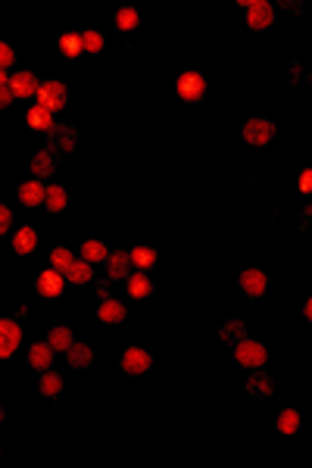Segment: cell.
<instances>
[{
	"mask_svg": "<svg viewBox=\"0 0 312 468\" xmlns=\"http://www.w3.org/2000/svg\"><path fill=\"white\" fill-rule=\"evenodd\" d=\"M125 315H128L125 303H122V300H113V297H106L104 303H100V309H97V319L104 322V325H122Z\"/></svg>",
	"mask_w": 312,
	"mask_h": 468,
	"instance_id": "2e32d148",
	"label": "cell"
},
{
	"mask_svg": "<svg viewBox=\"0 0 312 468\" xmlns=\"http://www.w3.org/2000/svg\"><path fill=\"white\" fill-rule=\"evenodd\" d=\"M66 362H69V369L72 372H88L91 365H94V350L88 347V343H75L72 341V347L66 350Z\"/></svg>",
	"mask_w": 312,
	"mask_h": 468,
	"instance_id": "9a60e30c",
	"label": "cell"
},
{
	"mask_svg": "<svg viewBox=\"0 0 312 468\" xmlns=\"http://www.w3.org/2000/svg\"><path fill=\"white\" fill-rule=\"evenodd\" d=\"M266 359H268V350L259 341H250V337H247V341H241L235 347V362L241 365V369H263Z\"/></svg>",
	"mask_w": 312,
	"mask_h": 468,
	"instance_id": "5b68a950",
	"label": "cell"
},
{
	"mask_svg": "<svg viewBox=\"0 0 312 468\" xmlns=\"http://www.w3.org/2000/svg\"><path fill=\"white\" fill-rule=\"evenodd\" d=\"M60 53H66V56L82 53V32H78V34H63V38H60Z\"/></svg>",
	"mask_w": 312,
	"mask_h": 468,
	"instance_id": "d6a6232c",
	"label": "cell"
},
{
	"mask_svg": "<svg viewBox=\"0 0 312 468\" xmlns=\"http://www.w3.org/2000/svg\"><path fill=\"white\" fill-rule=\"evenodd\" d=\"M16 194H19V200H23L25 206H44V194H47V184H41L38 178H32V182H23L16 187Z\"/></svg>",
	"mask_w": 312,
	"mask_h": 468,
	"instance_id": "d6986e66",
	"label": "cell"
},
{
	"mask_svg": "<svg viewBox=\"0 0 312 468\" xmlns=\"http://www.w3.org/2000/svg\"><path fill=\"white\" fill-rule=\"evenodd\" d=\"M94 293H97V297H110V281H97V284H94Z\"/></svg>",
	"mask_w": 312,
	"mask_h": 468,
	"instance_id": "74e56055",
	"label": "cell"
},
{
	"mask_svg": "<svg viewBox=\"0 0 312 468\" xmlns=\"http://www.w3.org/2000/svg\"><path fill=\"white\" fill-rule=\"evenodd\" d=\"M23 343V325L19 319H0V359H10Z\"/></svg>",
	"mask_w": 312,
	"mask_h": 468,
	"instance_id": "52a82bcc",
	"label": "cell"
},
{
	"mask_svg": "<svg viewBox=\"0 0 312 468\" xmlns=\"http://www.w3.org/2000/svg\"><path fill=\"white\" fill-rule=\"evenodd\" d=\"M247 334H250V328L244 319H225V325L219 328V341L228 347H237L241 341H247Z\"/></svg>",
	"mask_w": 312,
	"mask_h": 468,
	"instance_id": "e0dca14e",
	"label": "cell"
},
{
	"mask_svg": "<svg viewBox=\"0 0 312 468\" xmlns=\"http://www.w3.org/2000/svg\"><path fill=\"white\" fill-rule=\"evenodd\" d=\"M13 225V210L6 203H0V234H6Z\"/></svg>",
	"mask_w": 312,
	"mask_h": 468,
	"instance_id": "d590c367",
	"label": "cell"
},
{
	"mask_svg": "<svg viewBox=\"0 0 312 468\" xmlns=\"http://www.w3.org/2000/svg\"><path fill=\"white\" fill-rule=\"evenodd\" d=\"M278 391V378H275L272 372H253L250 374V381H247V393L250 397H256V400H266V397H272V393Z\"/></svg>",
	"mask_w": 312,
	"mask_h": 468,
	"instance_id": "4fadbf2b",
	"label": "cell"
},
{
	"mask_svg": "<svg viewBox=\"0 0 312 468\" xmlns=\"http://www.w3.org/2000/svg\"><path fill=\"white\" fill-rule=\"evenodd\" d=\"M38 106L41 110H47L50 116H56V113H63L66 110V103H69V88L63 82H44L38 88Z\"/></svg>",
	"mask_w": 312,
	"mask_h": 468,
	"instance_id": "3957f363",
	"label": "cell"
},
{
	"mask_svg": "<svg viewBox=\"0 0 312 468\" xmlns=\"http://www.w3.org/2000/svg\"><path fill=\"white\" fill-rule=\"evenodd\" d=\"M275 428H278V434H285V437H297L300 428H303L300 409H281L278 419H275Z\"/></svg>",
	"mask_w": 312,
	"mask_h": 468,
	"instance_id": "7402d4cb",
	"label": "cell"
},
{
	"mask_svg": "<svg viewBox=\"0 0 312 468\" xmlns=\"http://www.w3.org/2000/svg\"><path fill=\"white\" fill-rule=\"evenodd\" d=\"M78 144H82V138H78L75 128H72V125H63V122H56V125L50 128L44 147H47V150H54L56 156H63V153H75Z\"/></svg>",
	"mask_w": 312,
	"mask_h": 468,
	"instance_id": "277c9868",
	"label": "cell"
},
{
	"mask_svg": "<svg viewBox=\"0 0 312 468\" xmlns=\"http://www.w3.org/2000/svg\"><path fill=\"white\" fill-rule=\"evenodd\" d=\"M4 415H6V412H4V406H0V422H4Z\"/></svg>",
	"mask_w": 312,
	"mask_h": 468,
	"instance_id": "ee69618b",
	"label": "cell"
},
{
	"mask_svg": "<svg viewBox=\"0 0 312 468\" xmlns=\"http://www.w3.org/2000/svg\"><path fill=\"white\" fill-rule=\"evenodd\" d=\"M268 291V275L263 269H244L241 272V293L247 300H259Z\"/></svg>",
	"mask_w": 312,
	"mask_h": 468,
	"instance_id": "9c48e42d",
	"label": "cell"
},
{
	"mask_svg": "<svg viewBox=\"0 0 312 468\" xmlns=\"http://www.w3.org/2000/svg\"><path fill=\"white\" fill-rule=\"evenodd\" d=\"M125 291L132 300H150L154 297V281L144 275V272H132V275L125 278Z\"/></svg>",
	"mask_w": 312,
	"mask_h": 468,
	"instance_id": "ac0fdd59",
	"label": "cell"
},
{
	"mask_svg": "<svg viewBox=\"0 0 312 468\" xmlns=\"http://www.w3.org/2000/svg\"><path fill=\"white\" fill-rule=\"evenodd\" d=\"M104 265H106V275H110V281H125L135 272L132 253H128L125 247H122V250H110V256H106Z\"/></svg>",
	"mask_w": 312,
	"mask_h": 468,
	"instance_id": "8fae6325",
	"label": "cell"
},
{
	"mask_svg": "<svg viewBox=\"0 0 312 468\" xmlns=\"http://www.w3.org/2000/svg\"><path fill=\"white\" fill-rule=\"evenodd\" d=\"M137 25H141V13H137L135 6H122V10L116 13V28H119V32H135Z\"/></svg>",
	"mask_w": 312,
	"mask_h": 468,
	"instance_id": "4dcf8cb0",
	"label": "cell"
},
{
	"mask_svg": "<svg viewBox=\"0 0 312 468\" xmlns=\"http://www.w3.org/2000/svg\"><path fill=\"white\" fill-rule=\"evenodd\" d=\"M63 384H66V381H63L60 372L44 369V372H41V378H38V393L44 400H54V397H60V393H63Z\"/></svg>",
	"mask_w": 312,
	"mask_h": 468,
	"instance_id": "ffe728a7",
	"label": "cell"
},
{
	"mask_svg": "<svg viewBox=\"0 0 312 468\" xmlns=\"http://www.w3.org/2000/svg\"><path fill=\"white\" fill-rule=\"evenodd\" d=\"M41 88V82H38V75L35 72H25V69H19V72H13L10 75V91H13V100H28V97H35Z\"/></svg>",
	"mask_w": 312,
	"mask_h": 468,
	"instance_id": "30bf717a",
	"label": "cell"
},
{
	"mask_svg": "<svg viewBox=\"0 0 312 468\" xmlns=\"http://www.w3.org/2000/svg\"><path fill=\"white\" fill-rule=\"evenodd\" d=\"M106 256H110V247H106L104 241H85L82 244V259L88 265H100V263H106Z\"/></svg>",
	"mask_w": 312,
	"mask_h": 468,
	"instance_id": "484cf974",
	"label": "cell"
},
{
	"mask_svg": "<svg viewBox=\"0 0 312 468\" xmlns=\"http://www.w3.org/2000/svg\"><path fill=\"white\" fill-rule=\"evenodd\" d=\"M309 219H312V206H303V222H300V232L309 228Z\"/></svg>",
	"mask_w": 312,
	"mask_h": 468,
	"instance_id": "ab89813d",
	"label": "cell"
},
{
	"mask_svg": "<svg viewBox=\"0 0 312 468\" xmlns=\"http://www.w3.org/2000/svg\"><path fill=\"white\" fill-rule=\"evenodd\" d=\"M132 253V265H135V272H147V269H154L156 265V250L154 247H135V250H128Z\"/></svg>",
	"mask_w": 312,
	"mask_h": 468,
	"instance_id": "83f0119b",
	"label": "cell"
},
{
	"mask_svg": "<svg viewBox=\"0 0 312 468\" xmlns=\"http://www.w3.org/2000/svg\"><path fill=\"white\" fill-rule=\"evenodd\" d=\"M119 365H122V372H125V374H132V378H137V374L150 372L154 359H150V353L144 350V347H128L125 353H122Z\"/></svg>",
	"mask_w": 312,
	"mask_h": 468,
	"instance_id": "ba28073f",
	"label": "cell"
},
{
	"mask_svg": "<svg viewBox=\"0 0 312 468\" xmlns=\"http://www.w3.org/2000/svg\"><path fill=\"white\" fill-rule=\"evenodd\" d=\"M69 263H72V253H69L66 247H54V250H50V269L63 272Z\"/></svg>",
	"mask_w": 312,
	"mask_h": 468,
	"instance_id": "836d02e7",
	"label": "cell"
},
{
	"mask_svg": "<svg viewBox=\"0 0 312 468\" xmlns=\"http://www.w3.org/2000/svg\"><path fill=\"white\" fill-rule=\"evenodd\" d=\"M10 244H13V250H16L19 256H28V253L38 250V232H35L32 225H23L16 234L10 237Z\"/></svg>",
	"mask_w": 312,
	"mask_h": 468,
	"instance_id": "44dd1931",
	"label": "cell"
},
{
	"mask_svg": "<svg viewBox=\"0 0 312 468\" xmlns=\"http://www.w3.org/2000/svg\"><path fill=\"white\" fill-rule=\"evenodd\" d=\"M285 78H287L290 88H309V84H312V72L306 66H300V60L290 63L287 72H285Z\"/></svg>",
	"mask_w": 312,
	"mask_h": 468,
	"instance_id": "4316f807",
	"label": "cell"
},
{
	"mask_svg": "<svg viewBox=\"0 0 312 468\" xmlns=\"http://www.w3.org/2000/svg\"><path fill=\"white\" fill-rule=\"evenodd\" d=\"M35 291H38V297H60L63 291H66V278H63V272H56V269H47V272H41L38 281H35Z\"/></svg>",
	"mask_w": 312,
	"mask_h": 468,
	"instance_id": "7c38bea8",
	"label": "cell"
},
{
	"mask_svg": "<svg viewBox=\"0 0 312 468\" xmlns=\"http://www.w3.org/2000/svg\"><path fill=\"white\" fill-rule=\"evenodd\" d=\"M303 319L312 322V300H306V303H303Z\"/></svg>",
	"mask_w": 312,
	"mask_h": 468,
	"instance_id": "60d3db41",
	"label": "cell"
},
{
	"mask_svg": "<svg viewBox=\"0 0 312 468\" xmlns=\"http://www.w3.org/2000/svg\"><path fill=\"white\" fill-rule=\"evenodd\" d=\"M63 278L72 281V284H91V278H94V265H88L82 256H72V263L63 269Z\"/></svg>",
	"mask_w": 312,
	"mask_h": 468,
	"instance_id": "603a6c76",
	"label": "cell"
},
{
	"mask_svg": "<svg viewBox=\"0 0 312 468\" xmlns=\"http://www.w3.org/2000/svg\"><path fill=\"white\" fill-rule=\"evenodd\" d=\"M0 456H4V450H0Z\"/></svg>",
	"mask_w": 312,
	"mask_h": 468,
	"instance_id": "f6af8a7d",
	"label": "cell"
},
{
	"mask_svg": "<svg viewBox=\"0 0 312 468\" xmlns=\"http://www.w3.org/2000/svg\"><path fill=\"white\" fill-rule=\"evenodd\" d=\"M247 13V25L253 32H266V28L275 25V6L266 4V0H250V4H241Z\"/></svg>",
	"mask_w": 312,
	"mask_h": 468,
	"instance_id": "8992f818",
	"label": "cell"
},
{
	"mask_svg": "<svg viewBox=\"0 0 312 468\" xmlns=\"http://www.w3.org/2000/svg\"><path fill=\"white\" fill-rule=\"evenodd\" d=\"M106 47V38L100 32H82V53L85 56H97Z\"/></svg>",
	"mask_w": 312,
	"mask_h": 468,
	"instance_id": "1f68e13d",
	"label": "cell"
},
{
	"mask_svg": "<svg viewBox=\"0 0 312 468\" xmlns=\"http://www.w3.org/2000/svg\"><path fill=\"white\" fill-rule=\"evenodd\" d=\"M47 343L54 347V353H66L72 347V331L66 325H56V328H50V334H47Z\"/></svg>",
	"mask_w": 312,
	"mask_h": 468,
	"instance_id": "f546056e",
	"label": "cell"
},
{
	"mask_svg": "<svg viewBox=\"0 0 312 468\" xmlns=\"http://www.w3.org/2000/svg\"><path fill=\"white\" fill-rule=\"evenodd\" d=\"M175 94L185 106H197L209 94V82L200 75V72H185V75L175 78Z\"/></svg>",
	"mask_w": 312,
	"mask_h": 468,
	"instance_id": "6da1fadb",
	"label": "cell"
},
{
	"mask_svg": "<svg viewBox=\"0 0 312 468\" xmlns=\"http://www.w3.org/2000/svg\"><path fill=\"white\" fill-rule=\"evenodd\" d=\"M56 125V119L50 116L47 110H41V106H35V110H28V128H35V132L41 134H50V128Z\"/></svg>",
	"mask_w": 312,
	"mask_h": 468,
	"instance_id": "f1b7e54d",
	"label": "cell"
},
{
	"mask_svg": "<svg viewBox=\"0 0 312 468\" xmlns=\"http://www.w3.org/2000/svg\"><path fill=\"white\" fill-rule=\"evenodd\" d=\"M28 169H32V175L38 178V182H41V178H50L56 172V153H54V150H47V147H41L38 153L32 156Z\"/></svg>",
	"mask_w": 312,
	"mask_h": 468,
	"instance_id": "5bb4252c",
	"label": "cell"
},
{
	"mask_svg": "<svg viewBox=\"0 0 312 468\" xmlns=\"http://www.w3.org/2000/svg\"><path fill=\"white\" fill-rule=\"evenodd\" d=\"M309 187H312V172L306 169V172H303V175H300V191H303V194H306V191H309Z\"/></svg>",
	"mask_w": 312,
	"mask_h": 468,
	"instance_id": "f35d334b",
	"label": "cell"
},
{
	"mask_svg": "<svg viewBox=\"0 0 312 468\" xmlns=\"http://www.w3.org/2000/svg\"><path fill=\"white\" fill-rule=\"evenodd\" d=\"M290 13H303V4H285Z\"/></svg>",
	"mask_w": 312,
	"mask_h": 468,
	"instance_id": "b9f144b4",
	"label": "cell"
},
{
	"mask_svg": "<svg viewBox=\"0 0 312 468\" xmlns=\"http://www.w3.org/2000/svg\"><path fill=\"white\" fill-rule=\"evenodd\" d=\"M44 206H47L50 213H66V206H69V191H66L63 184H47Z\"/></svg>",
	"mask_w": 312,
	"mask_h": 468,
	"instance_id": "d4e9b609",
	"label": "cell"
},
{
	"mask_svg": "<svg viewBox=\"0 0 312 468\" xmlns=\"http://www.w3.org/2000/svg\"><path fill=\"white\" fill-rule=\"evenodd\" d=\"M10 103H13V91H10V84H4L0 88V110H6Z\"/></svg>",
	"mask_w": 312,
	"mask_h": 468,
	"instance_id": "8d00e7d4",
	"label": "cell"
},
{
	"mask_svg": "<svg viewBox=\"0 0 312 468\" xmlns=\"http://www.w3.org/2000/svg\"><path fill=\"white\" fill-rule=\"evenodd\" d=\"M13 63H16V50H13V44L0 41V72H6Z\"/></svg>",
	"mask_w": 312,
	"mask_h": 468,
	"instance_id": "e575fe53",
	"label": "cell"
},
{
	"mask_svg": "<svg viewBox=\"0 0 312 468\" xmlns=\"http://www.w3.org/2000/svg\"><path fill=\"white\" fill-rule=\"evenodd\" d=\"M278 138V125L272 119H247L241 125V141L250 147H268Z\"/></svg>",
	"mask_w": 312,
	"mask_h": 468,
	"instance_id": "7a4b0ae2",
	"label": "cell"
},
{
	"mask_svg": "<svg viewBox=\"0 0 312 468\" xmlns=\"http://www.w3.org/2000/svg\"><path fill=\"white\" fill-rule=\"evenodd\" d=\"M4 84H10V75H6V72H0V88H4Z\"/></svg>",
	"mask_w": 312,
	"mask_h": 468,
	"instance_id": "7bdbcfd3",
	"label": "cell"
},
{
	"mask_svg": "<svg viewBox=\"0 0 312 468\" xmlns=\"http://www.w3.org/2000/svg\"><path fill=\"white\" fill-rule=\"evenodd\" d=\"M28 362H32V369H38V372L50 369V362H54V347H50L47 341L32 343V350H28Z\"/></svg>",
	"mask_w": 312,
	"mask_h": 468,
	"instance_id": "cb8c5ba5",
	"label": "cell"
}]
</instances>
